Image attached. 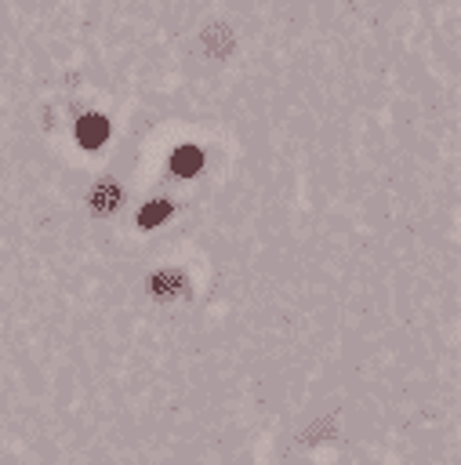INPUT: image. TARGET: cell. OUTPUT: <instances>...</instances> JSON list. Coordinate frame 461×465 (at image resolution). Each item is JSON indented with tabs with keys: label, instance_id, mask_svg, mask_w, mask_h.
I'll return each instance as SVG.
<instances>
[{
	"label": "cell",
	"instance_id": "6da1fadb",
	"mask_svg": "<svg viewBox=\"0 0 461 465\" xmlns=\"http://www.w3.org/2000/svg\"><path fill=\"white\" fill-rule=\"evenodd\" d=\"M106 139H110V121H106V117H99V113L80 117V124H76V142H80L84 149H99Z\"/></svg>",
	"mask_w": 461,
	"mask_h": 465
},
{
	"label": "cell",
	"instance_id": "7a4b0ae2",
	"mask_svg": "<svg viewBox=\"0 0 461 465\" xmlns=\"http://www.w3.org/2000/svg\"><path fill=\"white\" fill-rule=\"evenodd\" d=\"M149 291H153L160 302H167V299H174V295H186V281H182L174 269H164V273H156L153 281H149Z\"/></svg>",
	"mask_w": 461,
	"mask_h": 465
},
{
	"label": "cell",
	"instance_id": "3957f363",
	"mask_svg": "<svg viewBox=\"0 0 461 465\" xmlns=\"http://www.w3.org/2000/svg\"><path fill=\"white\" fill-rule=\"evenodd\" d=\"M120 204H124V190H120V185H113V182L95 185V193H91V208L102 211V215H110V211L120 208Z\"/></svg>",
	"mask_w": 461,
	"mask_h": 465
},
{
	"label": "cell",
	"instance_id": "277c9868",
	"mask_svg": "<svg viewBox=\"0 0 461 465\" xmlns=\"http://www.w3.org/2000/svg\"><path fill=\"white\" fill-rule=\"evenodd\" d=\"M171 167H174V171H178L182 178H190V174H197V171L204 167V153H200L197 146H182V149L174 153Z\"/></svg>",
	"mask_w": 461,
	"mask_h": 465
},
{
	"label": "cell",
	"instance_id": "5b68a950",
	"mask_svg": "<svg viewBox=\"0 0 461 465\" xmlns=\"http://www.w3.org/2000/svg\"><path fill=\"white\" fill-rule=\"evenodd\" d=\"M167 215H171V204H167V201H153V204H146V208L138 211V226H142V229L160 226Z\"/></svg>",
	"mask_w": 461,
	"mask_h": 465
}]
</instances>
